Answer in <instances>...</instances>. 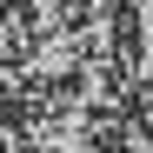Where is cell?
Here are the masks:
<instances>
[{
	"instance_id": "obj_1",
	"label": "cell",
	"mask_w": 153,
	"mask_h": 153,
	"mask_svg": "<svg viewBox=\"0 0 153 153\" xmlns=\"http://www.w3.org/2000/svg\"><path fill=\"white\" fill-rule=\"evenodd\" d=\"M87 67V47H80V33H67V27H47V33H33L27 40V80H73V73Z\"/></svg>"
}]
</instances>
